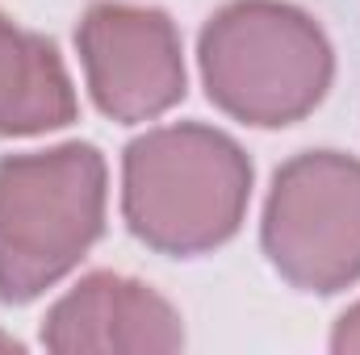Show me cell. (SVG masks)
I'll use <instances>...</instances> for the list:
<instances>
[{
    "instance_id": "1",
    "label": "cell",
    "mask_w": 360,
    "mask_h": 355,
    "mask_svg": "<svg viewBox=\"0 0 360 355\" xmlns=\"http://www.w3.org/2000/svg\"><path fill=\"white\" fill-rule=\"evenodd\" d=\"M252 188V155L210 121L151 126L122 151V222L168 260L226 247L248 222Z\"/></svg>"
},
{
    "instance_id": "2",
    "label": "cell",
    "mask_w": 360,
    "mask_h": 355,
    "mask_svg": "<svg viewBox=\"0 0 360 355\" xmlns=\"http://www.w3.org/2000/svg\"><path fill=\"white\" fill-rule=\"evenodd\" d=\"M205 100L252 130L306 121L335 84L327 29L289 0H226L197 34Z\"/></svg>"
},
{
    "instance_id": "3",
    "label": "cell",
    "mask_w": 360,
    "mask_h": 355,
    "mask_svg": "<svg viewBox=\"0 0 360 355\" xmlns=\"http://www.w3.org/2000/svg\"><path fill=\"white\" fill-rule=\"evenodd\" d=\"M109 163L92 142L0 155V301L30 305L105 234Z\"/></svg>"
},
{
    "instance_id": "4",
    "label": "cell",
    "mask_w": 360,
    "mask_h": 355,
    "mask_svg": "<svg viewBox=\"0 0 360 355\" xmlns=\"http://www.w3.org/2000/svg\"><path fill=\"white\" fill-rule=\"evenodd\" d=\"M260 251L297 293L335 297L360 284V159L335 147L297 151L272 172Z\"/></svg>"
},
{
    "instance_id": "5",
    "label": "cell",
    "mask_w": 360,
    "mask_h": 355,
    "mask_svg": "<svg viewBox=\"0 0 360 355\" xmlns=\"http://www.w3.org/2000/svg\"><path fill=\"white\" fill-rule=\"evenodd\" d=\"M76 55L92 105L117 126L160 121L188 92L180 29L155 4L92 0L76 21Z\"/></svg>"
},
{
    "instance_id": "6",
    "label": "cell",
    "mask_w": 360,
    "mask_h": 355,
    "mask_svg": "<svg viewBox=\"0 0 360 355\" xmlns=\"http://www.w3.org/2000/svg\"><path fill=\"white\" fill-rule=\"evenodd\" d=\"M38 339L51 355H172L184 318L147 280L89 272L46 309Z\"/></svg>"
},
{
    "instance_id": "7",
    "label": "cell",
    "mask_w": 360,
    "mask_h": 355,
    "mask_svg": "<svg viewBox=\"0 0 360 355\" xmlns=\"http://www.w3.org/2000/svg\"><path fill=\"white\" fill-rule=\"evenodd\" d=\"M76 84L55 38L25 29L0 8V138H38L72 126Z\"/></svg>"
},
{
    "instance_id": "8",
    "label": "cell",
    "mask_w": 360,
    "mask_h": 355,
    "mask_svg": "<svg viewBox=\"0 0 360 355\" xmlns=\"http://www.w3.org/2000/svg\"><path fill=\"white\" fill-rule=\"evenodd\" d=\"M331 351L335 355H360V301L348 305L335 326H331Z\"/></svg>"
}]
</instances>
